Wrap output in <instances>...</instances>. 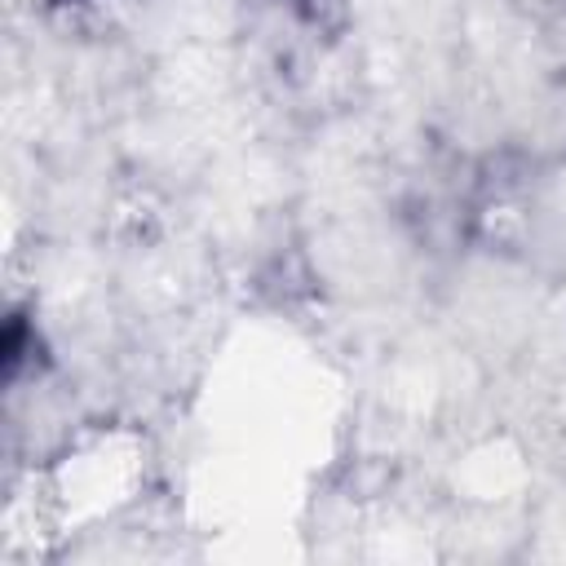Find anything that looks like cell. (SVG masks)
Instances as JSON below:
<instances>
[{"instance_id":"1","label":"cell","mask_w":566,"mask_h":566,"mask_svg":"<svg viewBox=\"0 0 566 566\" xmlns=\"http://www.w3.org/2000/svg\"><path fill=\"white\" fill-rule=\"evenodd\" d=\"M292 4H301V0H292Z\"/></svg>"}]
</instances>
